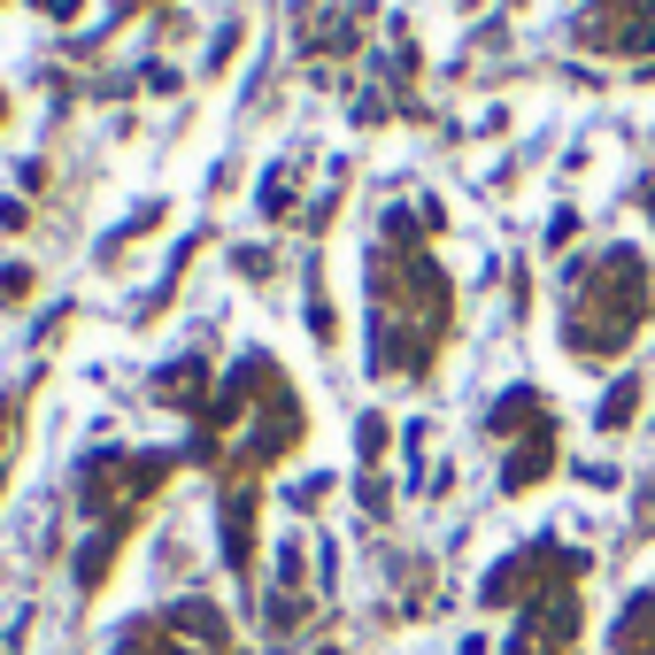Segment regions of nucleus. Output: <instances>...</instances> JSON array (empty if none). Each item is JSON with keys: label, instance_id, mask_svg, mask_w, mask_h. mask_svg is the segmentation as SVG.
I'll use <instances>...</instances> for the list:
<instances>
[{"label": "nucleus", "instance_id": "nucleus-1", "mask_svg": "<svg viewBox=\"0 0 655 655\" xmlns=\"http://www.w3.org/2000/svg\"><path fill=\"white\" fill-rule=\"evenodd\" d=\"M193 448L216 470V494H224V547L231 570L255 563V494H263V470L286 463L301 448V393L286 386V370L270 355H248L231 378L209 386V401L193 408Z\"/></svg>", "mask_w": 655, "mask_h": 655}, {"label": "nucleus", "instance_id": "nucleus-2", "mask_svg": "<svg viewBox=\"0 0 655 655\" xmlns=\"http://www.w3.org/2000/svg\"><path fill=\"white\" fill-rule=\"evenodd\" d=\"M455 340V293L432 248H417L408 216H386V239L370 255V355L378 378H425L432 355Z\"/></svg>", "mask_w": 655, "mask_h": 655}, {"label": "nucleus", "instance_id": "nucleus-3", "mask_svg": "<svg viewBox=\"0 0 655 655\" xmlns=\"http://www.w3.org/2000/svg\"><path fill=\"white\" fill-rule=\"evenodd\" d=\"M655 324V270L632 255V248H609L594 255L579 278H570V316H563V348L570 355H625L640 332Z\"/></svg>", "mask_w": 655, "mask_h": 655}, {"label": "nucleus", "instance_id": "nucleus-4", "mask_svg": "<svg viewBox=\"0 0 655 655\" xmlns=\"http://www.w3.org/2000/svg\"><path fill=\"white\" fill-rule=\"evenodd\" d=\"M178 470V455H131V448H101L86 463V517H93V540H86V563H77V579L101 587L116 547L131 540V525L154 509L162 478Z\"/></svg>", "mask_w": 655, "mask_h": 655}, {"label": "nucleus", "instance_id": "nucleus-5", "mask_svg": "<svg viewBox=\"0 0 655 655\" xmlns=\"http://www.w3.org/2000/svg\"><path fill=\"white\" fill-rule=\"evenodd\" d=\"M494 440L509 448V494H525V486H540L555 470V417H547V401L540 393H502L494 408Z\"/></svg>", "mask_w": 655, "mask_h": 655}, {"label": "nucleus", "instance_id": "nucleus-6", "mask_svg": "<svg viewBox=\"0 0 655 655\" xmlns=\"http://www.w3.org/2000/svg\"><path fill=\"white\" fill-rule=\"evenodd\" d=\"M116 655H239V647H231V632H224L216 609L186 602V609H162V617L131 625Z\"/></svg>", "mask_w": 655, "mask_h": 655}, {"label": "nucleus", "instance_id": "nucleus-7", "mask_svg": "<svg viewBox=\"0 0 655 655\" xmlns=\"http://www.w3.org/2000/svg\"><path fill=\"white\" fill-rule=\"evenodd\" d=\"M587 39L602 54H655V0H594Z\"/></svg>", "mask_w": 655, "mask_h": 655}, {"label": "nucleus", "instance_id": "nucleus-8", "mask_svg": "<svg viewBox=\"0 0 655 655\" xmlns=\"http://www.w3.org/2000/svg\"><path fill=\"white\" fill-rule=\"evenodd\" d=\"M617 655H655V594H640L617 625Z\"/></svg>", "mask_w": 655, "mask_h": 655}, {"label": "nucleus", "instance_id": "nucleus-9", "mask_svg": "<svg viewBox=\"0 0 655 655\" xmlns=\"http://www.w3.org/2000/svg\"><path fill=\"white\" fill-rule=\"evenodd\" d=\"M16 425H24V393H0V486H9V463H16Z\"/></svg>", "mask_w": 655, "mask_h": 655}]
</instances>
